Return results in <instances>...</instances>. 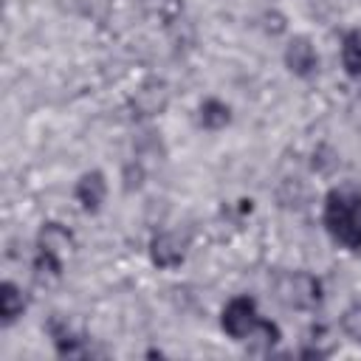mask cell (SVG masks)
<instances>
[{"instance_id":"obj_16","label":"cell","mask_w":361,"mask_h":361,"mask_svg":"<svg viewBox=\"0 0 361 361\" xmlns=\"http://www.w3.org/2000/svg\"><path fill=\"white\" fill-rule=\"evenodd\" d=\"M141 183H144V169H141V164H130V166L124 169V192L141 189Z\"/></svg>"},{"instance_id":"obj_4","label":"cell","mask_w":361,"mask_h":361,"mask_svg":"<svg viewBox=\"0 0 361 361\" xmlns=\"http://www.w3.org/2000/svg\"><path fill=\"white\" fill-rule=\"evenodd\" d=\"M169 102H172L169 85H166L164 79H147V82H141V85L135 87V93L130 96L127 107H130V113H133L135 118L144 121V118H155V116L166 113Z\"/></svg>"},{"instance_id":"obj_12","label":"cell","mask_w":361,"mask_h":361,"mask_svg":"<svg viewBox=\"0 0 361 361\" xmlns=\"http://www.w3.org/2000/svg\"><path fill=\"white\" fill-rule=\"evenodd\" d=\"M333 350H336V341L330 338V327L327 324H313L307 330V338H305V347L299 350V355H305V358H327Z\"/></svg>"},{"instance_id":"obj_14","label":"cell","mask_w":361,"mask_h":361,"mask_svg":"<svg viewBox=\"0 0 361 361\" xmlns=\"http://www.w3.org/2000/svg\"><path fill=\"white\" fill-rule=\"evenodd\" d=\"M338 330L347 341L353 344H361V302H353L350 307L341 310L338 316Z\"/></svg>"},{"instance_id":"obj_5","label":"cell","mask_w":361,"mask_h":361,"mask_svg":"<svg viewBox=\"0 0 361 361\" xmlns=\"http://www.w3.org/2000/svg\"><path fill=\"white\" fill-rule=\"evenodd\" d=\"M282 62L290 76L296 79H313L319 73V51L307 34H293L282 51Z\"/></svg>"},{"instance_id":"obj_10","label":"cell","mask_w":361,"mask_h":361,"mask_svg":"<svg viewBox=\"0 0 361 361\" xmlns=\"http://www.w3.org/2000/svg\"><path fill=\"white\" fill-rule=\"evenodd\" d=\"M25 307H28L25 290H23L17 282L3 279V282H0V322H3L6 327L14 324V322L25 313Z\"/></svg>"},{"instance_id":"obj_13","label":"cell","mask_w":361,"mask_h":361,"mask_svg":"<svg viewBox=\"0 0 361 361\" xmlns=\"http://www.w3.org/2000/svg\"><path fill=\"white\" fill-rule=\"evenodd\" d=\"M62 268H65V259H59L54 254H45V251H34L31 271H34L37 282H56L62 276Z\"/></svg>"},{"instance_id":"obj_8","label":"cell","mask_w":361,"mask_h":361,"mask_svg":"<svg viewBox=\"0 0 361 361\" xmlns=\"http://www.w3.org/2000/svg\"><path fill=\"white\" fill-rule=\"evenodd\" d=\"M76 248V237L68 226L62 223H42L39 231H37V251H45V254H54L59 259H68V254H73Z\"/></svg>"},{"instance_id":"obj_7","label":"cell","mask_w":361,"mask_h":361,"mask_svg":"<svg viewBox=\"0 0 361 361\" xmlns=\"http://www.w3.org/2000/svg\"><path fill=\"white\" fill-rule=\"evenodd\" d=\"M73 200L79 203L82 212L96 214L102 212L104 200H107V175L102 169H87L76 178L73 183Z\"/></svg>"},{"instance_id":"obj_9","label":"cell","mask_w":361,"mask_h":361,"mask_svg":"<svg viewBox=\"0 0 361 361\" xmlns=\"http://www.w3.org/2000/svg\"><path fill=\"white\" fill-rule=\"evenodd\" d=\"M197 124L203 130H209V133L226 130L231 124V107H228V102H223L217 96L200 99V104H197Z\"/></svg>"},{"instance_id":"obj_3","label":"cell","mask_w":361,"mask_h":361,"mask_svg":"<svg viewBox=\"0 0 361 361\" xmlns=\"http://www.w3.org/2000/svg\"><path fill=\"white\" fill-rule=\"evenodd\" d=\"M259 322H262V316L257 310L254 296H248V293L231 296L220 313V327L231 341H248L254 336V330L259 327Z\"/></svg>"},{"instance_id":"obj_1","label":"cell","mask_w":361,"mask_h":361,"mask_svg":"<svg viewBox=\"0 0 361 361\" xmlns=\"http://www.w3.org/2000/svg\"><path fill=\"white\" fill-rule=\"evenodd\" d=\"M322 226L347 251H361V189L333 186L322 203Z\"/></svg>"},{"instance_id":"obj_11","label":"cell","mask_w":361,"mask_h":361,"mask_svg":"<svg viewBox=\"0 0 361 361\" xmlns=\"http://www.w3.org/2000/svg\"><path fill=\"white\" fill-rule=\"evenodd\" d=\"M338 56H341L344 73L350 79H361V28H350L341 34Z\"/></svg>"},{"instance_id":"obj_17","label":"cell","mask_w":361,"mask_h":361,"mask_svg":"<svg viewBox=\"0 0 361 361\" xmlns=\"http://www.w3.org/2000/svg\"><path fill=\"white\" fill-rule=\"evenodd\" d=\"M358 82H361V79H358ZM358 96H361V87H358Z\"/></svg>"},{"instance_id":"obj_2","label":"cell","mask_w":361,"mask_h":361,"mask_svg":"<svg viewBox=\"0 0 361 361\" xmlns=\"http://www.w3.org/2000/svg\"><path fill=\"white\" fill-rule=\"evenodd\" d=\"M276 299L290 310H316L324 299L322 279L310 271H290L276 279Z\"/></svg>"},{"instance_id":"obj_6","label":"cell","mask_w":361,"mask_h":361,"mask_svg":"<svg viewBox=\"0 0 361 361\" xmlns=\"http://www.w3.org/2000/svg\"><path fill=\"white\" fill-rule=\"evenodd\" d=\"M186 259V240L178 231H158L149 240V262L158 271H175Z\"/></svg>"},{"instance_id":"obj_15","label":"cell","mask_w":361,"mask_h":361,"mask_svg":"<svg viewBox=\"0 0 361 361\" xmlns=\"http://www.w3.org/2000/svg\"><path fill=\"white\" fill-rule=\"evenodd\" d=\"M259 28L268 34V37H282L288 31V17L279 11V8H265L262 17H259Z\"/></svg>"}]
</instances>
